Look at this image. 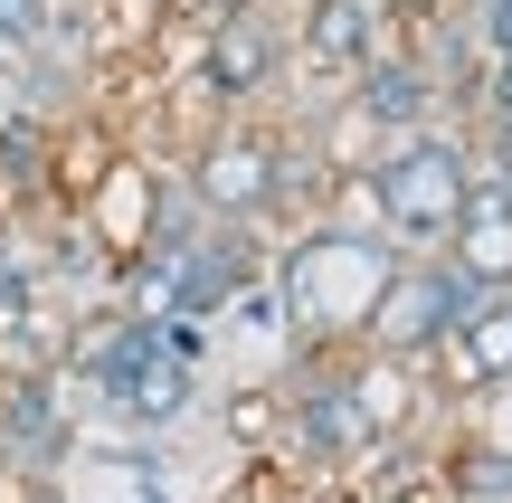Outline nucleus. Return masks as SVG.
Segmentation results:
<instances>
[{
    "label": "nucleus",
    "instance_id": "obj_12",
    "mask_svg": "<svg viewBox=\"0 0 512 503\" xmlns=\"http://www.w3.org/2000/svg\"><path fill=\"white\" fill-rule=\"evenodd\" d=\"M456 10H465V29H475L484 57H512V0H456Z\"/></svg>",
    "mask_w": 512,
    "mask_h": 503
},
{
    "label": "nucleus",
    "instance_id": "obj_7",
    "mask_svg": "<svg viewBox=\"0 0 512 503\" xmlns=\"http://www.w3.org/2000/svg\"><path fill=\"white\" fill-rule=\"evenodd\" d=\"M285 38H294V76H304L313 95H342L351 76L389 48L370 0H285Z\"/></svg>",
    "mask_w": 512,
    "mask_h": 503
},
{
    "label": "nucleus",
    "instance_id": "obj_4",
    "mask_svg": "<svg viewBox=\"0 0 512 503\" xmlns=\"http://www.w3.org/2000/svg\"><path fill=\"white\" fill-rule=\"evenodd\" d=\"M190 76H200L209 114H275L294 86V38H285V0L200 19L190 29Z\"/></svg>",
    "mask_w": 512,
    "mask_h": 503
},
{
    "label": "nucleus",
    "instance_id": "obj_15",
    "mask_svg": "<svg viewBox=\"0 0 512 503\" xmlns=\"http://www.w3.org/2000/svg\"><path fill=\"white\" fill-rule=\"evenodd\" d=\"M228 10H256V0H171V19H190V29L200 19H228Z\"/></svg>",
    "mask_w": 512,
    "mask_h": 503
},
{
    "label": "nucleus",
    "instance_id": "obj_16",
    "mask_svg": "<svg viewBox=\"0 0 512 503\" xmlns=\"http://www.w3.org/2000/svg\"><path fill=\"white\" fill-rule=\"evenodd\" d=\"M0 114H10V67H0Z\"/></svg>",
    "mask_w": 512,
    "mask_h": 503
},
{
    "label": "nucleus",
    "instance_id": "obj_10",
    "mask_svg": "<svg viewBox=\"0 0 512 503\" xmlns=\"http://www.w3.org/2000/svg\"><path fill=\"white\" fill-rule=\"evenodd\" d=\"M437 257L456 266V276H475L484 295H512V190L494 181V171H475V190L456 200Z\"/></svg>",
    "mask_w": 512,
    "mask_h": 503
},
{
    "label": "nucleus",
    "instance_id": "obj_6",
    "mask_svg": "<svg viewBox=\"0 0 512 503\" xmlns=\"http://www.w3.org/2000/svg\"><path fill=\"white\" fill-rule=\"evenodd\" d=\"M342 124L361 133V143H389V133L446 124V86H437V67H427L408 38H389V48L342 86Z\"/></svg>",
    "mask_w": 512,
    "mask_h": 503
},
{
    "label": "nucleus",
    "instance_id": "obj_14",
    "mask_svg": "<svg viewBox=\"0 0 512 503\" xmlns=\"http://www.w3.org/2000/svg\"><path fill=\"white\" fill-rule=\"evenodd\" d=\"M475 152H484V171L512 190V114H503V124H475Z\"/></svg>",
    "mask_w": 512,
    "mask_h": 503
},
{
    "label": "nucleus",
    "instance_id": "obj_1",
    "mask_svg": "<svg viewBox=\"0 0 512 503\" xmlns=\"http://www.w3.org/2000/svg\"><path fill=\"white\" fill-rule=\"evenodd\" d=\"M408 247H389L380 228H351V219H304L285 228V257H275V295L294 314V342H361L380 285L399 276Z\"/></svg>",
    "mask_w": 512,
    "mask_h": 503
},
{
    "label": "nucleus",
    "instance_id": "obj_5",
    "mask_svg": "<svg viewBox=\"0 0 512 503\" xmlns=\"http://www.w3.org/2000/svg\"><path fill=\"white\" fill-rule=\"evenodd\" d=\"M475 304H484V285L456 276L437 247H418V257H399V276L380 285V304H370L361 342H380V352H399V361H427L465 314H475Z\"/></svg>",
    "mask_w": 512,
    "mask_h": 503
},
{
    "label": "nucleus",
    "instance_id": "obj_13",
    "mask_svg": "<svg viewBox=\"0 0 512 503\" xmlns=\"http://www.w3.org/2000/svg\"><path fill=\"white\" fill-rule=\"evenodd\" d=\"M370 10H380V29H389V38H418L427 19H446L456 0H370Z\"/></svg>",
    "mask_w": 512,
    "mask_h": 503
},
{
    "label": "nucleus",
    "instance_id": "obj_8",
    "mask_svg": "<svg viewBox=\"0 0 512 503\" xmlns=\"http://www.w3.org/2000/svg\"><path fill=\"white\" fill-rule=\"evenodd\" d=\"M67 456H76V390H67V371L0 380V475L29 485V475H57Z\"/></svg>",
    "mask_w": 512,
    "mask_h": 503
},
{
    "label": "nucleus",
    "instance_id": "obj_3",
    "mask_svg": "<svg viewBox=\"0 0 512 503\" xmlns=\"http://www.w3.org/2000/svg\"><path fill=\"white\" fill-rule=\"evenodd\" d=\"M181 190L200 200V219L228 228H275L285 238V133L275 114H209L181 152H171Z\"/></svg>",
    "mask_w": 512,
    "mask_h": 503
},
{
    "label": "nucleus",
    "instance_id": "obj_11",
    "mask_svg": "<svg viewBox=\"0 0 512 503\" xmlns=\"http://www.w3.org/2000/svg\"><path fill=\"white\" fill-rule=\"evenodd\" d=\"M76 57L67 48V0H0V67H19V57Z\"/></svg>",
    "mask_w": 512,
    "mask_h": 503
},
{
    "label": "nucleus",
    "instance_id": "obj_2",
    "mask_svg": "<svg viewBox=\"0 0 512 503\" xmlns=\"http://www.w3.org/2000/svg\"><path fill=\"white\" fill-rule=\"evenodd\" d=\"M475 171H484V152H475L465 124L389 133V143L361 152V209H370V228H380L389 247L418 257V247L446 238V219H456V200L475 190Z\"/></svg>",
    "mask_w": 512,
    "mask_h": 503
},
{
    "label": "nucleus",
    "instance_id": "obj_9",
    "mask_svg": "<svg viewBox=\"0 0 512 503\" xmlns=\"http://www.w3.org/2000/svg\"><path fill=\"white\" fill-rule=\"evenodd\" d=\"M503 380H512V295H484L475 314L427 352V390H437L446 409H475V399H494Z\"/></svg>",
    "mask_w": 512,
    "mask_h": 503
}]
</instances>
